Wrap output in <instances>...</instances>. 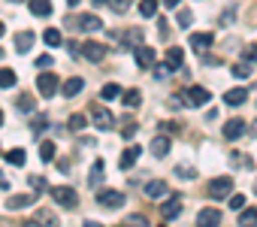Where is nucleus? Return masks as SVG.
<instances>
[{"label":"nucleus","instance_id":"nucleus-55","mask_svg":"<svg viewBox=\"0 0 257 227\" xmlns=\"http://www.w3.org/2000/svg\"><path fill=\"white\" fill-rule=\"evenodd\" d=\"M4 34H7V28H4V22H0V37H4Z\"/></svg>","mask_w":257,"mask_h":227},{"label":"nucleus","instance_id":"nucleus-56","mask_svg":"<svg viewBox=\"0 0 257 227\" xmlns=\"http://www.w3.org/2000/svg\"><path fill=\"white\" fill-rule=\"evenodd\" d=\"M0 128H4V112H0Z\"/></svg>","mask_w":257,"mask_h":227},{"label":"nucleus","instance_id":"nucleus-9","mask_svg":"<svg viewBox=\"0 0 257 227\" xmlns=\"http://www.w3.org/2000/svg\"><path fill=\"white\" fill-rule=\"evenodd\" d=\"M182 64H185V49L170 46V49H167V61H164V67H167L170 73H176V70H182Z\"/></svg>","mask_w":257,"mask_h":227},{"label":"nucleus","instance_id":"nucleus-54","mask_svg":"<svg viewBox=\"0 0 257 227\" xmlns=\"http://www.w3.org/2000/svg\"><path fill=\"white\" fill-rule=\"evenodd\" d=\"M251 134H254V137H257V122H254V125H251Z\"/></svg>","mask_w":257,"mask_h":227},{"label":"nucleus","instance_id":"nucleus-11","mask_svg":"<svg viewBox=\"0 0 257 227\" xmlns=\"http://www.w3.org/2000/svg\"><path fill=\"white\" fill-rule=\"evenodd\" d=\"M37 203V194H13L10 200H7V209L10 212H19V209H25V206H34Z\"/></svg>","mask_w":257,"mask_h":227},{"label":"nucleus","instance_id":"nucleus-13","mask_svg":"<svg viewBox=\"0 0 257 227\" xmlns=\"http://www.w3.org/2000/svg\"><path fill=\"white\" fill-rule=\"evenodd\" d=\"M242 134H245V122H242V119H230V122L224 125V140L236 143V140H239Z\"/></svg>","mask_w":257,"mask_h":227},{"label":"nucleus","instance_id":"nucleus-14","mask_svg":"<svg viewBox=\"0 0 257 227\" xmlns=\"http://www.w3.org/2000/svg\"><path fill=\"white\" fill-rule=\"evenodd\" d=\"M161 215H164V221L179 218V215H182V197H170V200L161 206Z\"/></svg>","mask_w":257,"mask_h":227},{"label":"nucleus","instance_id":"nucleus-22","mask_svg":"<svg viewBox=\"0 0 257 227\" xmlns=\"http://www.w3.org/2000/svg\"><path fill=\"white\" fill-rule=\"evenodd\" d=\"M31 16H37V19L52 16V0H31Z\"/></svg>","mask_w":257,"mask_h":227},{"label":"nucleus","instance_id":"nucleus-12","mask_svg":"<svg viewBox=\"0 0 257 227\" xmlns=\"http://www.w3.org/2000/svg\"><path fill=\"white\" fill-rule=\"evenodd\" d=\"M221 224V209H200L197 227H218Z\"/></svg>","mask_w":257,"mask_h":227},{"label":"nucleus","instance_id":"nucleus-60","mask_svg":"<svg viewBox=\"0 0 257 227\" xmlns=\"http://www.w3.org/2000/svg\"><path fill=\"white\" fill-rule=\"evenodd\" d=\"M13 4H16V0H13Z\"/></svg>","mask_w":257,"mask_h":227},{"label":"nucleus","instance_id":"nucleus-23","mask_svg":"<svg viewBox=\"0 0 257 227\" xmlns=\"http://www.w3.org/2000/svg\"><path fill=\"white\" fill-rule=\"evenodd\" d=\"M146 194H149L152 200H158V197H164V194H167V182H161V179H155V182H149V185H146Z\"/></svg>","mask_w":257,"mask_h":227},{"label":"nucleus","instance_id":"nucleus-40","mask_svg":"<svg viewBox=\"0 0 257 227\" xmlns=\"http://www.w3.org/2000/svg\"><path fill=\"white\" fill-rule=\"evenodd\" d=\"M37 67H40V70H52V67H55L52 55H40V58H37Z\"/></svg>","mask_w":257,"mask_h":227},{"label":"nucleus","instance_id":"nucleus-57","mask_svg":"<svg viewBox=\"0 0 257 227\" xmlns=\"http://www.w3.org/2000/svg\"><path fill=\"white\" fill-rule=\"evenodd\" d=\"M0 58H4V49H0Z\"/></svg>","mask_w":257,"mask_h":227},{"label":"nucleus","instance_id":"nucleus-42","mask_svg":"<svg viewBox=\"0 0 257 227\" xmlns=\"http://www.w3.org/2000/svg\"><path fill=\"white\" fill-rule=\"evenodd\" d=\"M230 209H236V212L245 209V197L242 194H230Z\"/></svg>","mask_w":257,"mask_h":227},{"label":"nucleus","instance_id":"nucleus-35","mask_svg":"<svg viewBox=\"0 0 257 227\" xmlns=\"http://www.w3.org/2000/svg\"><path fill=\"white\" fill-rule=\"evenodd\" d=\"M158 13V0H143V4H140V16L143 19H152Z\"/></svg>","mask_w":257,"mask_h":227},{"label":"nucleus","instance_id":"nucleus-28","mask_svg":"<svg viewBox=\"0 0 257 227\" xmlns=\"http://www.w3.org/2000/svg\"><path fill=\"white\" fill-rule=\"evenodd\" d=\"M85 125H88V116H85V112H73V116L67 119V128H70V131H82Z\"/></svg>","mask_w":257,"mask_h":227},{"label":"nucleus","instance_id":"nucleus-43","mask_svg":"<svg viewBox=\"0 0 257 227\" xmlns=\"http://www.w3.org/2000/svg\"><path fill=\"white\" fill-rule=\"evenodd\" d=\"M176 173H179L182 179H194V176H197V170H194V167H176Z\"/></svg>","mask_w":257,"mask_h":227},{"label":"nucleus","instance_id":"nucleus-17","mask_svg":"<svg viewBox=\"0 0 257 227\" xmlns=\"http://www.w3.org/2000/svg\"><path fill=\"white\" fill-rule=\"evenodd\" d=\"M34 221H37L40 227H61V221H58V215H55L52 209H37V212H34Z\"/></svg>","mask_w":257,"mask_h":227},{"label":"nucleus","instance_id":"nucleus-24","mask_svg":"<svg viewBox=\"0 0 257 227\" xmlns=\"http://www.w3.org/2000/svg\"><path fill=\"white\" fill-rule=\"evenodd\" d=\"M239 227H257V209H239Z\"/></svg>","mask_w":257,"mask_h":227},{"label":"nucleus","instance_id":"nucleus-30","mask_svg":"<svg viewBox=\"0 0 257 227\" xmlns=\"http://www.w3.org/2000/svg\"><path fill=\"white\" fill-rule=\"evenodd\" d=\"M88 182H91V188H100L103 185V161H94V170H91Z\"/></svg>","mask_w":257,"mask_h":227},{"label":"nucleus","instance_id":"nucleus-44","mask_svg":"<svg viewBox=\"0 0 257 227\" xmlns=\"http://www.w3.org/2000/svg\"><path fill=\"white\" fill-rule=\"evenodd\" d=\"M233 13H236L233 7H227V10H224V16H221V25H224V28H227V25H233Z\"/></svg>","mask_w":257,"mask_h":227},{"label":"nucleus","instance_id":"nucleus-7","mask_svg":"<svg viewBox=\"0 0 257 227\" xmlns=\"http://www.w3.org/2000/svg\"><path fill=\"white\" fill-rule=\"evenodd\" d=\"M134 58H137V64H140L143 70L155 67V61H158V55H155L152 46H134Z\"/></svg>","mask_w":257,"mask_h":227},{"label":"nucleus","instance_id":"nucleus-5","mask_svg":"<svg viewBox=\"0 0 257 227\" xmlns=\"http://www.w3.org/2000/svg\"><path fill=\"white\" fill-rule=\"evenodd\" d=\"M230 194H233V179H230V176L212 179V185H209V197H212V200H224V197H230Z\"/></svg>","mask_w":257,"mask_h":227},{"label":"nucleus","instance_id":"nucleus-31","mask_svg":"<svg viewBox=\"0 0 257 227\" xmlns=\"http://www.w3.org/2000/svg\"><path fill=\"white\" fill-rule=\"evenodd\" d=\"M16 106L25 112V116H31V112H34V97H31V94H19V97H16Z\"/></svg>","mask_w":257,"mask_h":227},{"label":"nucleus","instance_id":"nucleus-18","mask_svg":"<svg viewBox=\"0 0 257 227\" xmlns=\"http://www.w3.org/2000/svg\"><path fill=\"white\" fill-rule=\"evenodd\" d=\"M170 149H173V140H170V137H155V140H152V155H155V158H167Z\"/></svg>","mask_w":257,"mask_h":227},{"label":"nucleus","instance_id":"nucleus-16","mask_svg":"<svg viewBox=\"0 0 257 227\" xmlns=\"http://www.w3.org/2000/svg\"><path fill=\"white\" fill-rule=\"evenodd\" d=\"M82 88H85V79H82V76H73V79H67V82H64V85H61L58 91H61V94H64V97L70 100V97H76V94H79Z\"/></svg>","mask_w":257,"mask_h":227},{"label":"nucleus","instance_id":"nucleus-26","mask_svg":"<svg viewBox=\"0 0 257 227\" xmlns=\"http://www.w3.org/2000/svg\"><path fill=\"white\" fill-rule=\"evenodd\" d=\"M100 97H103V100H115V97H121V85H118V82H106V85L100 88Z\"/></svg>","mask_w":257,"mask_h":227},{"label":"nucleus","instance_id":"nucleus-52","mask_svg":"<svg viewBox=\"0 0 257 227\" xmlns=\"http://www.w3.org/2000/svg\"><path fill=\"white\" fill-rule=\"evenodd\" d=\"M22 227H40V224H37V221H28V224H22Z\"/></svg>","mask_w":257,"mask_h":227},{"label":"nucleus","instance_id":"nucleus-50","mask_svg":"<svg viewBox=\"0 0 257 227\" xmlns=\"http://www.w3.org/2000/svg\"><path fill=\"white\" fill-rule=\"evenodd\" d=\"M85 227H103V224H97V221H85Z\"/></svg>","mask_w":257,"mask_h":227},{"label":"nucleus","instance_id":"nucleus-29","mask_svg":"<svg viewBox=\"0 0 257 227\" xmlns=\"http://www.w3.org/2000/svg\"><path fill=\"white\" fill-rule=\"evenodd\" d=\"M118 227H149L146 215H127L124 221H118Z\"/></svg>","mask_w":257,"mask_h":227},{"label":"nucleus","instance_id":"nucleus-48","mask_svg":"<svg viewBox=\"0 0 257 227\" xmlns=\"http://www.w3.org/2000/svg\"><path fill=\"white\" fill-rule=\"evenodd\" d=\"M179 4H182V0H164V7H167V10H176Z\"/></svg>","mask_w":257,"mask_h":227},{"label":"nucleus","instance_id":"nucleus-25","mask_svg":"<svg viewBox=\"0 0 257 227\" xmlns=\"http://www.w3.org/2000/svg\"><path fill=\"white\" fill-rule=\"evenodd\" d=\"M121 100H124V106H140L143 103V91H137V88H131V91H121Z\"/></svg>","mask_w":257,"mask_h":227},{"label":"nucleus","instance_id":"nucleus-8","mask_svg":"<svg viewBox=\"0 0 257 227\" xmlns=\"http://www.w3.org/2000/svg\"><path fill=\"white\" fill-rule=\"evenodd\" d=\"M82 55H85V61L97 64V61H103V58H106V46H103V43H94V40H88V43L82 46Z\"/></svg>","mask_w":257,"mask_h":227},{"label":"nucleus","instance_id":"nucleus-32","mask_svg":"<svg viewBox=\"0 0 257 227\" xmlns=\"http://www.w3.org/2000/svg\"><path fill=\"white\" fill-rule=\"evenodd\" d=\"M43 40H46V46H52V49H58V46L64 43V40H61V31H58V28H49V31L43 34Z\"/></svg>","mask_w":257,"mask_h":227},{"label":"nucleus","instance_id":"nucleus-51","mask_svg":"<svg viewBox=\"0 0 257 227\" xmlns=\"http://www.w3.org/2000/svg\"><path fill=\"white\" fill-rule=\"evenodd\" d=\"M82 4V0H67V7H79Z\"/></svg>","mask_w":257,"mask_h":227},{"label":"nucleus","instance_id":"nucleus-59","mask_svg":"<svg viewBox=\"0 0 257 227\" xmlns=\"http://www.w3.org/2000/svg\"><path fill=\"white\" fill-rule=\"evenodd\" d=\"M254 194H257V188H254Z\"/></svg>","mask_w":257,"mask_h":227},{"label":"nucleus","instance_id":"nucleus-41","mask_svg":"<svg viewBox=\"0 0 257 227\" xmlns=\"http://www.w3.org/2000/svg\"><path fill=\"white\" fill-rule=\"evenodd\" d=\"M31 128H34V134H40V131H46V128H49V119H46V116H37Z\"/></svg>","mask_w":257,"mask_h":227},{"label":"nucleus","instance_id":"nucleus-46","mask_svg":"<svg viewBox=\"0 0 257 227\" xmlns=\"http://www.w3.org/2000/svg\"><path fill=\"white\" fill-rule=\"evenodd\" d=\"M31 185H34V194H40V191L46 188V179H40V176H31Z\"/></svg>","mask_w":257,"mask_h":227},{"label":"nucleus","instance_id":"nucleus-34","mask_svg":"<svg viewBox=\"0 0 257 227\" xmlns=\"http://www.w3.org/2000/svg\"><path fill=\"white\" fill-rule=\"evenodd\" d=\"M230 73H233L236 79H248V76H251V64H248V61H242V64H233V67H230Z\"/></svg>","mask_w":257,"mask_h":227},{"label":"nucleus","instance_id":"nucleus-19","mask_svg":"<svg viewBox=\"0 0 257 227\" xmlns=\"http://www.w3.org/2000/svg\"><path fill=\"white\" fill-rule=\"evenodd\" d=\"M34 43H37V37H34L31 31H22V34L16 37V52H19V55H25V52H31V49H34Z\"/></svg>","mask_w":257,"mask_h":227},{"label":"nucleus","instance_id":"nucleus-27","mask_svg":"<svg viewBox=\"0 0 257 227\" xmlns=\"http://www.w3.org/2000/svg\"><path fill=\"white\" fill-rule=\"evenodd\" d=\"M7 161H10L13 167H25V161H28V152H25V149H10V152H7Z\"/></svg>","mask_w":257,"mask_h":227},{"label":"nucleus","instance_id":"nucleus-38","mask_svg":"<svg viewBox=\"0 0 257 227\" xmlns=\"http://www.w3.org/2000/svg\"><path fill=\"white\" fill-rule=\"evenodd\" d=\"M242 58H245L248 64H257V43H251V46H245V49H242Z\"/></svg>","mask_w":257,"mask_h":227},{"label":"nucleus","instance_id":"nucleus-3","mask_svg":"<svg viewBox=\"0 0 257 227\" xmlns=\"http://www.w3.org/2000/svg\"><path fill=\"white\" fill-rule=\"evenodd\" d=\"M58 85H61V79H58L52 70H43V73H40V79H37V88H40V94H43L46 100L58 94Z\"/></svg>","mask_w":257,"mask_h":227},{"label":"nucleus","instance_id":"nucleus-47","mask_svg":"<svg viewBox=\"0 0 257 227\" xmlns=\"http://www.w3.org/2000/svg\"><path fill=\"white\" fill-rule=\"evenodd\" d=\"M158 31H161V37H167V34H170V25L161 19V22H158Z\"/></svg>","mask_w":257,"mask_h":227},{"label":"nucleus","instance_id":"nucleus-1","mask_svg":"<svg viewBox=\"0 0 257 227\" xmlns=\"http://www.w3.org/2000/svg\"><path fill=\"white\" fill-rule=\"evenodd\" d=\"M209 100H212V91H209V88L191 85V88L182 91V103H188V106H206Z\"/></svg>","mask_w":257,"mask_h":227},{"label":"nucleus","instance_id":"nucleus-45","mask_svg":"<svg viewBox=\"0 0 257 227\" xmlns=\"http://www.w3.org/2000/svg\"><path fill=\"white\" fill-rule=\"evenodd\" d=\"M191 22H194L191 13H179V28H191Z\"/></svg>","mask_w":257,"mask_h":227},{"label":"nucleus","instance_id":"nucleus-20","mask_svg":"<svg viewBox=\"0 0 257 227\" xmlns=\"http://www.w3.org/2000/svg\"><path fill=\"white\" fill-rule=\"evenodd\" d=\"M191 46H194L197 52H206V49L215 46V37H212V34H191Z\"/></svg>","mask_w":257,"mask_h":227},{"label":"nucleus","instance_id":"nucleus-36","mask_svg":"<svg viewBox=\"0 0 257 227\" xmlns=\"http://www.w3.org/2000/svg\"><path fill=\"white\" fill-rule=\"evenodd\" d=\"M40 158H43V161H52V158H55V143H52V140H43V143H40Z\"/></svg>","mask_w":257,"mask_h":227},{"label":"nucleus","instance_id":"nucleus-37","mask_svg":"<svg viewBox=\"0 0 257 227\" xmlns=\"http://www.w3.org/2000/svg\"><path fill=\"white\" fill-rule=\"evenodd\" d=\"M124 37H127V40H124V49H131V46H137V43H140V37H143V34H140V28H131Z\"/></svg>","mask_w":257,"mask_h":227},{"label":"nucleus","instance_id":"nucleus-15","mask_svg":"<svg viewBox=\"0 0 257 227\" xmlns=\"http://www.w3.org/2000/svg\"><path fill=\"white\" fill-rule=\"evenodd\" d=\"M79 31H85V34H97V31H103V22L91 13V16H79Z\"/></svg>","mask_w":257,"mask_h":227},{"label":"nucleus","instance_id":"nucleus-6","mask_svg":"<svg viewBox=\"0 0 257 227\" xmlns=\"http://www.w3.org/2000/svg\"><path fill=\"white\" fill-rule=\"evenodd\" d=\"M97 206H103V209H121L124 206V194L121 191H97Z\"/></svg>","mask_w":257,"mask_h":227},{"label":"nucleus","instance_id":"nucleus-49","mask_svg":"<svg viewBox=\"0 0 257 227\" xmlns=\"http://www.w3.org/2000/svg\"><path fill=\"white\" fill-rule=\"evenodd\" d=\"M7 188H10V182H7V176H4V173H0V191H7Z\"/></svg>","mask_w":257,"mask_h":227},{"label":"nucleus","instance_id":"nucleus-21","mask_svg":"<svg viewBox=\"0 0 257 227\" xmlns=\"http://www.w3.org/2000/svg\"><path fill=\"white\" fill-rule=\"evenodd\" d=\"M245 100H248V91H245V88H230V91L224 94V103H227V106H242Z\"/></svg>","mask_w":257,"mask_h":227},{"label":"nucleus","instance_id":"nucleus-33","mask_svg":"<svg viewBox=\"0 0 257 227\" xmlns=\"http://www.w3.org/2000/svg\"><path fill=\"white\" fill-rule=\"evenodd\" d=\"M16 70H10V67H4V70H0V88H13L16 85Z\"/></svg>","mask_w":257,"mask_h":227},{"label":"nucleus","instance_id":"nucleus-53","mask_svg":"<svg viewBox=\"0 0 257 227\" xmlns=\"http://www.w3.org/2000/svg\"><path fill=\"white\" fill-rule=\"evenodd\" d=\"M91 4H94V7H103V4H106V0H91Z\"/></svg>","mask_w":257,"mask_h":227},{"label":"nucleus","instance_id":"nucleus-4","mask_svg":"<svg viewBox=\"0 0 257 227\" xmlns=\"http://www.w3.org/2000/svg\"><path fill=\"white\" fill-rule=\"evenodd\" d=\"M91 122H94V128H100V131H112V128H115V116H112L106 106H91Z\"/></svg>","mask_w":257,"mask_h":227},{"label":"nucleus","instance_id":"nucleus-2","mask_svg":"<svg viewBox=\"0 0 257 227\" xmlns=\"http://www.w3.org/2000/svg\"><path fill=\"white\" fill-rule=\"evenodd\" d=\"M52 197H55V203H58V206H64V209L79 206V194H76L70 185H55V188H52Z\"/></svg>","mask_w":257,"mask_h":227},{"label":"nucleus","instance_id":"nucleus-39","mask_svg":"<svg viewBox=\"0 0 257 227\" xmlns=\"http://www.w3.org/2000/svg\"><path fill=\"white\" fill-rule=\"evenodd\" d=\"M106 4H109V7H112V10H115L118 16H121V13H127V10H131V0H106Z\"/></svg>","mask_w":257,"mask_h":227},{"label":"nucleus","instance_id":"nucleus-10","mask_svg":"<svg viewBox=\"0 0 257 227\" xmlns=\"http://www.w3.org/2000/svg\"><path fill=\"white\" fill-rule=\"evenodd\" d=\"M140 155H143V149H140V146H127V149H124V155L118 158V167H121V170H134V164L140 161Z\"/></svg>","mask_w":257,"mask_h":227},{"label":"nucleus","instance_id":"nucleus-58","mask_svg":"<svg viewBox=\"0 0 257 227\" xmlns=\"http://www.w3.org/2000/svg\"><path fill=\"white\" fill-rule=\"evenodd\" d=\"M161 227H167V224H161Z\"/></svg>","mask_w":257,"mask_h":227}]
</instances>
